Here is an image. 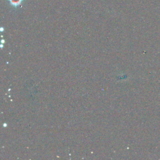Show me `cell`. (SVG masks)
Listing matches in <instances>:
<instances>
[{
    "instance_id": "6da1fadb",
    "label": "cell",
    "mask_w": 160,
    "mask_h": 160,
    "mask_svg": "<svg viewBox=\"0 0 160 160\" xmlns=\"http://www.w3.org/2000/svg\"><path fill=\"white\" fill-rule=\"evenodd\" d=\"M22 0H10V3L13 6H18L21 3Z\"/></svg>"
}]
</instances>
